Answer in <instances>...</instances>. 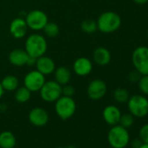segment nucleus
<instances>
[{"label":"nucleus","mask_w":148,"mask_h":148,"mask_svg":"<svg viewBox=\"0 0 148 148\" xmlns=\"http://www.w3.org/2000/svg\"><path fill=\"white\" fill-rule=\"evenodd\" d=\"M25 19L28 28L35 32L43 30L47 22L49 21L46 13L41 10L31 11L26 15V18Z\"/></svg>","instance_id":"obj_8"},{"label":"nucleus","mask_w":148,"mask_h":148,"mask_svg":"<svg viewBox=\"0 0 148 148\" xmlns=\"http://www.w3.org/2000/svg\"><path fill=\"white\" fill-rule=\"evenodd\" d=\"M14 148H15V147H14Z\"/></svg>","instance_id":"obj_38"},{"label":"nucleus","mask_w":148,"mask_h":148,"mask_svg":"<svg viewBox=\"0 0 148 148\" xmlns=\"http://www.w3.org/2000/svg\"><path fill=\"white\" fill-rule=\"evenodd\" d=\"M146 36H147V38H148V29H147V32H146Z\"/></svg>","instance_id":"obj_36"},{"label":"nucleus","mask_w":148,"mask_h":148,"mask_svg":"<svg viewBox=\"0 0 148 148\" xmlns=\"http://www.w3.org/2000/svg\"><path fill=\"white\" fill-rule=\"evenodd\" d=\"M10 33L11 35L16 38L20 39L26 36L28 26L26 25L25 19L22 18H14L10 24Z\"/></svg>","instance_id":"obj_13"},{"label":"nucleus","mask_w":148,"mask_h":148,"mask_svg":"<svg viewBox=\"0 0 148 148\" xmlns=\"http://www.w3.org/2000/svg\"><path fill=\"white\" fill-rule=\"evenodd\" d=\"M35 65H36V70H38L39 72L44 74L45 76L53 73L56 69V64L53 59L45 55L38 58Z\"/></svg>","instance_id":"obj_15"},{"label":"nucleus","mask_w":148,"mask_h":148,"mask_svg":"<svg viewBox=\"0 0 148 148\" xmlns=\"http://www.w3.org/2000/svg\"><path fill=\"white\" fill-rule=\"evenodd\" d=\"M140 77H141V74L138 71L134 70V71H131L129 73L128 80L130 82H132V83H138V81L140 79Z\"/></svg>","instance_id":"obj_29"},{"label":"nucleus","mask_w":148,"mask_h":148,"mask_svg":"<svg viewBox=\"0 0 148 148\" xmlns=\"http://www.w3.org/2000/svg\"><path fill=\"white\" fill-rule=\"evenodd\" d=\"M81 29L86 33H94L98 31L97 22L93 19H86L81 23Z\"/></svg>","instance_id":"obj_24"},{"label":"nucleus","mask_w":148,"mask_h":148,"mask_svg":"<svg viewBox=\"0 0 148 148\" xmlns=\"http://www.w3.org/2000/svg\"><path fill=\"white\" fill-rule=\"evenodd\" d=\"M138 86L143 95H148V75H141L138 81Z\"/></svg>","instance_id":"obj_26"},{"label":"nucleus","mask_w":148,"mask_h":148,"mask_svg":"<svg viewBox=\"0 0 148 148\" xmlns=\"http://www.w3.org/2000/svg\"><path fill=\"white\" fill-rule=\"evenodd\" d=\"M132 62L134 69L141 75H148V46H138L132 54Z\"/></svg>","instance_id":"obj_6"},{"label":"nucleus","mask_w":148,"mask_h":148,"mask_svg":"<svg viewBox=\"0 0 148 148\" xmlns=\"http://www.w3.org/2000/svg\"><path fill=\"white\" fill-rule=\"evenodd\" d=\"M107 140L112 148H125L130 143V133L126 128L118 124L109 130Z\"/></svg>","instance_id":"obj_3"},{"label":"nucleus","mask_w":148,"mask_h":148,"mask_svg":"<svg viewBox=\"0 0 148 148\" xmlns=\"http://www.w3.org/2000/svg\"><path fill=\"white\" fill-rule=\"evenodd\" d=\"M44 32L45 34L48 37V38H55L58 35L59 33V27L58 25L54 23V22H50L48 21L47 24L45 25V26L44 27Z\"/></svg>","instance_id":"obj_23"},{"label":"nucleus","mask_w":148,"mask_h":148,"mask_svg":"<svg viewBox=\"0 0 148 148\" xmlns=\"http://www.w3.org/2000/svg\"><path fill=\"white\" fill-rule=\"evenodd\" d=\"M39 94L44 101L48 103L55 102L62 96V86L55 80L45 81L39 90Z\"/></svg>","instance_id":"obj_7"},{"label":"nucleus","mask_w":148,"mask_h":148,"mask_svg":"<svg viewBox=\"0 0 148 148\" xmlns=\"http://www.w3.org/2000/svg\"><path fill=\"white\" fill-rule=\"evenodd\" d=\"M134 123V117L129 112V113H125V114H121L119 124L120 125H122L123 127L128 129L130 128Z\"/></svg>","instance_id":"obj_25"},{"label":"nucleus","mask_w":148,"mask_h":148,"mask_svg":"<svg viewBox=\"0 0 148 148\" xmlns=\"http://www.w3.org/2000/svg\"><path fill=\"white\" fill-rule=\"evenodd\" d=\"M67 148H76V147H75V146H73V145H69Z\"/></svg>","instance_id":"obj_35"},{"label":"nucleus","mask_w":148,"mask_h":148,"mask_svg":"<svg viewBox=\"0 0 148 148\" xmlns=\"http://www.w3.org/2000/svg\"><path fill=\"white\" fill-rule=\"evenodd\" d=\"M45 82V75L38 70L29 71L24 78V86H25L32 92H39Z\"/></svg>","instance_id":"obj_9"},{"label":"nucleus","mask_w":148,"mask_h":148,"mask_svg":"<svg viewBox=\"0 0 148 148\" xmlns=\"http://www.w3.org/2000/svg\"><path fill=\"white\" fill-rule=\"evenodd\" d=\"M130 98L129 92L125 88L123 87H119L114 90L113 92V99L116 102L119 104L126 103Z\"/></svg>","instance_id":"obj_22"},{"label":"nucleus","mask_w":148,"mask_h":148,"mask_svg":"<svg viewBox=\"0 0 148 148\" xmlns=\"http://www.w3.org/2000/svg\"><path fill=\"white\" fill-rule=\"evenodd\" d=\"M126 103L128 111L133 117L145 118L148 115V99L145 95H133Z\"/></svg>","instance_id":"obj_5"},{"label":"nucleus","mask_w":148,"mask_h":148,"mask_svg":"<svg viewBox=\"0 0 148 148\" xmlns=\"http://www.w3.org/2000/svg\"><path fill=\"white\" fill-rule=\"evenodd\" d=\"M107 92V86L102 79H93L87 86V95L92 100H99L103 99Z\"/></svg>","instance_id":"obj_10"},{"label":"nucleus","mask_w":148,"mask_h":148,"mask_svg":"<svg viewBox=\"0 0 148 148\" xmlns=\"http://www.w3.org/2000/svg\"><path fill=\"white\" fill-rule=\"evenodd\" d=\"M56 148H64V147H61V146H59V147H56Z\"/></svg>","instance_id":"obj_37"},{"label":"nucleus","mask_w":148,"mask_h":148,"mask_svg":"<svg viewBox=\"0 0 148 148\" xmlns=\"http://www.w3.org/2000/svg\"><path fill=\"white\" fill-rule=\"evenodd\" d=\"M143 144V142L141 141V139L139 138H134L131 141V145L132 148H138L141 146V145Z\"/></svg>","instance_id":"obj_30"},{"label":"nucleus","mask_w":148,"mask_h":148,"mask_svg":"<svg viewBox=\"0 0 148 148\" xmlns=\"http://www.w3.org/2000/svg\"><path fill=\"white\" fill-rule=\"evenodd\" d=\"M47 41L40 34L34 33L27 37L25 43V50L30 57L38 58L44 56L47 51Z\"/></svg>","instance_id":"obj_2"},{"label":"nucleus","mask_w":148,"mask_h":148,"mask_svg":"<svg viewBox=\"0 0 148 148\" xmlns=\"http://www.w3.org/2000/svg\"><path fill=\"white\" fill-rule=\"evenodd\" d=\"M29 121L35 126L41 127L45 125L49 121L48 112L42 107H35L32 109L28 115Z\"/></svg>","instance_id":"obj_11"},{"label":"nucleus","mask_w":148,"mask_h":148,"mask_svg":"<svg viewBox=\"0 0 148 148\" xmlns=\"http://www.w3.org/2000/svg\"><path fill=\"white\" fill-rule=\"evenodd\" d=\"M121 114L122 113L119 109V107L113 105H109L106 106L102 112V117L104 120L106 121V124L112 126L119 124Z\"/></svg>","instance_id":"obj_14"},{"label":"nucleus","mask_w":148,"mask_h":148,"mask_svg":"<svg viewBox=\"0 0 148 148\" xmlns=\"http://www.w3.org/2000/svg\"><path fill=\"white\" fill-rule=\"evenodd\" d=\"M54 79L55 81L62 86L69 84L71 79V73L70 69L66 66L58 67L54 71Z\"/></svg>","instance_id":"obj_18"},{"label":"nucleus","mask_w":148,"mask_h":148,"mask_svg":"<svg viewBox=\"0 0 148 148\" xmlns=\"http://www.w3.org/2000/svg\"><path fill=\"white\" fill-rule=\"evenodd\" d=\"M92 58L95 64L100 66L107 65L112 59L111 52L105 47H98L93 51Z\"/></svg>","instance_id":"obj_17"},{"label":"nucleus","mask_w":148,"mask_h":148,"mask_svg":"<svg viewBox=\"0 0 148 148\" xmlns=\"http://www.w3.org/2000/svg\"><path fill=\"white\" fill-rule=\"evenodd\" d=\"M16 143V137L12 132L4 131L0 133V148H14Z\"/></svg>","instance_id":"obj_19"},{"label":"nucleus","mask_w":148,"mask_h":148,"mask_svg":"<svg viewBox=\"0 0 148 148\" xmlns=\"http://www.w3.org/2000/svg\"><path fill=\"white\" fill-rule=\"evenodd\" d=\"M31 96H32V92L29 91L25 86L18 87L15 90V96H14L15 99L17 102L20 104H24L29 101L31 99Z\"/></svg>","instance_id":"obj_21"},{"label":"nucleus","mask_w":148,"mask_h":148,"mask_svg":"<svg viewBox=\"0 0 148 148\" xmlns=\"http://www.w3.org/2000/svg\"><path fill=\"white\" fill-rule=\"evenodd\" d=\"M138 148H148V144H146V143H143V144L141 145V146H140V147H138Z\"/></svg>","instance_id":"obj_34"},{"label":"nucleus","mask_w":148,"mask_h":148,"mask_svg":"<svg viewBox=\"0 0 148 148\" xmlns=\"http://www.w3.org/2000/svg\"><path fill=\"white\" fill-rule=\"evenodd\" d=\"M36 60H37V58H33V57H30V56H29V58H28V60H27L26 65H28V66H33V65H35V64H36Z\"/></svg>","instance_id":"obj_31"},{"label":"nucleus","mask_w":148,"mask_h":148,"mask_svg":"<svg viewBox=\"0 0 148 148\" xmlns=\"http://www.w3.org/2000/svg\"><path fill=\"white\" fill-rule=\"evenodd\" d=\"M98 30L103 33H112L119 29L122 24L120 16L114 12H105L98 18Z\"/></svg>","instance_id":"obj_1"},{"label":"nucleus","mask_w":148,"mask_h":148,"mask_svg":"<svg viewBox=\"0 0 148 148\" xmlns=\"http://www.w3.org/2000/svg\"><path fill=\"white\" fill-rule=\"evenodd\" d=\"M138 138L143 143L148 144V124L142 125L138 132Z\"/></svg>","instance_id":"obj_27"},{"label":"nucleus","mask_w":148,"mask_h":148,"mask_svg":"<svg viewBox=\"0 0 148 148\" xmlns=\"http://www.w3.org/2000/svg\"><path fill=\"white\" fill-rule=\"evenodd\" d=\"M4 93H5V90L3 89L2 85H1V83H0V100H1L2 97L4 96Z\"/></svg>","instance_id":"obj_33"},{"label":"nucleus","mask_w":148,"mask_h":148,"mask_svg":"<svg viewBox=\"0 0 148 148\" xmlns=\"http://www.w3.org/2000/svg\"><path fill=\"white\" fill-rule=\"evenodd\" d=\"M92 63L91 59L86 57H79L73 63L72 69L73 71L78 76L84 77L87 76L92 71Z\"/></svg>","instance_id":"obj_12"},{"label":"nucleus","mask_w":148,"mask_h":148,"mask_svg":"<svg viewBox=\"0 0 148 148\" xmlns=\"http://www.w3.org/2000/svg\"><path fill=\"white\" fill-rule=\"evenodd\" d=\"M0 83H1L5 92H14L19 86V80L14 75L5 76Z\"/></svg>","instance_id":"obj_20"},{"label":"nucleus","mask_w":148,"mask_h":148,"mask_svg":"<svg viewBox=\"0 0 148 148\" xmlns=\"http://www.w3.org/2000/svg\"><path fill=\"white\" fill-rule=\"evenodd\" d=\"M77 105L72 97L61 96L55 101V112L62 120H67L76 112Z\"/></svg>","instance_id":"obj_4"},{"label":"nucleus","mask_w":148,"mask_h":148,"mask_svg":"<svg viewBox=\"0 0 148 148\" xmlns=\"http://www.w3.org/2000/svg\"><path fill=\"white\" fill-rule=\"evenodd\" d=\"M75 93V89L74 87L69 84L64 85L62 86V95L66 96V97H72Z\"/></svg>","instance_id":"obj_28"},{"label":"nucleus","mask_w":148,"mask_h":148,"mask_svg":"<svg viewBox=\"0 0 148 148\" xmlns=\"http://www.w3.org/2000/svg\"><path fill=\"white\" fill-rule=\"evenodd\" d=\"M133 2L137 5H145L148 3V0H133Z\"/></svg>","instance_id":"obj_32"},{"label":"nucleus","mask_w":148,"mask_h":148,"mask_svg":"<svg viewBox=\"0 0 148 148\" xmlns=\"http://www.w3.org/2000/svg\"><path fill=\"white\" fill-rule=\"evenodd\" d=\"M28 58H29L28 53L25 51V50H23V49L12 50L9 53V56H8V59L10 63L12 65L18 66V67L26 65Z\"/></svg>","instance_id":"obj_16"}]
</instances>
